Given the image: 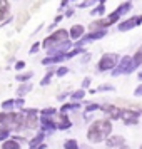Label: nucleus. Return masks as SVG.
Listing matches in <instances>:
<instances>
[{
	"instance_id": "nucleus-14",
	"label": "nucleus",
	"mask_w": 142,
	"mask_h": 149,
	"mask_svg": "<svg viewBox=\"0 0 142 149\" xmlns=\"http://www.w3.org/2000/svg\"><path fill=\"white\" fill-rule=\"evenodd\" d=\"M141 149H142V148H141Z\"/></svg>"
},
{
	"instance_id": "nucleus-7",
	"label": "nucleus",
	"mask_w": 142,
	"mask_h": 149,
	"mask_svg": "<svg viewBox=\"0 0 142 149\" xmlns=\"http://www.w3.org/2000/svg\"><path fill=\"white\" fill-rule=\"evenodd\" d=\"M109 111V114H110V117H114V119H117V117H121V109H117V107H107Z\"/></svg>"
},
{
	"instance_id": "nucleus-9",
	"label": "nucleus",
	"mask_w": 142,
	"mask_h": 149,
	"mask_svg": "<svg viewBox=\"0 0 142 149\" xmlns=\"http://www.w3.org/2000/svg\"><path fill=\"white\" fill-rule=\"evenodd\" d=\"M2 148L3 149H20V146H19L17 142H14V141H8V142H5Z\"/></svg>"
},
{
	"instance_id": "nucleus-3",
	"label": "nucleus",
	"mask_w": 142,
	"mask_h": 149,
	"mask_svg": "<svg viewBox=\"0 0 142 149\" xmlns=\"http://www.w3.org/2000/svg\"><path fill=\"white\" fill-rule=\"evenodd\" d=\"M142 22V15H137V17H132V19H129V20L122 22L121 25H119V30L121 32H125V30H129V29L135 27V25H139Z\"/></svg>"
},
{
	"instance_id": "nucleus-2",
	"label": "nucleus",
	"mask_w": 142,
	"mask_h": 149,
	"mask_svg": "<svg viewBox=\"0 0 142 149\" xmlns=\"http://www.w3.org/2000/svg\"><path fill=\"white\" fill-rule=\"evenodd\" d=\"M115 62H117V55L115 54H107V55H104V57L100 59L99 67H100L102 70H105V69H112L115 65Z\"/></svg>"
},
{
	"instance_id": "nucleus-12",
	"label": "nucleus",
	"mask_w": 142,
	"mask_h": 149,
	"mask_svg": "<svg viewBox=\"0 0 142 149\" xmlns=\"http://www.w3.org/2000/svg\"><path fill=\"white\" fill-rule=\"evenodd\" d=\"M40 47V44H35L34 47H32V50H30V52H37V49Z\"/></svg>"
},
{
	"instance_id": "nucleus-11",
	"label": "nucleus",
	"mask_w": 142,
	"mask_h": 149,
	"mask_svg": "<svg viewBox=\"0 0 142 149\" xmlns=\"http://www.w3.org/2000/svg\"><path fill=\"white\" fill-rule=\"evenodd\" d=\"M135 95H142V86H141V87H137V91H135Z\"/></svg>"
},
{
	"instance_id": "nucleus-4",
	"label": "nucleus",
	"mask_w": 142,
	"mask_h": 149,
	"mask_svg": "<svg viewBox=\"0 0 142 149\" xmlns=\"http://www.w3.org/2000/svg\"><path fill=\"white\" fill-rule=\"evenodd\" d=\"M8 10H10L8 0H0V20H3L5 17H8Z\"/></svg>"
},
{
	"instance_id": "nucleus-8",
	"label": "nucleus",
	"mask_w": 142,
	"mask_h": 149,
	"mask_svg": "<svg viewBox=\"0 0 142 149\" xmlns=\"http://www.w3.org/2000/svg\"><path fill=\"white\" fill-rule=\"evenodd\" d=\"M122 142H124V139L117 136V137H112V139H109V141H107V144H109V146H121Z\"/></svg>"
},
{
	"instance_id": "nucleus-1",
	"label": "nucleus",
	"mask_w": 142,
	"mask_h": 149,
	"mask_svg": "<svg viewBox=\"0 0 142 149\" xmlns=\"http://www.w3.org/2000/svg\"><path fill=\"white\" fill-rule=\"evenodd\" d=\"M110 131H112V126H110L109 121H95L89 129L87 137L90 142H99V141H104L110 134Z\"/></svg>"
},
{
	"instance_id": "nucleus-5",
	"label": "nucleus",
	"mask_w": 142,
	"mask_h": 149,
	"mask_svg": "<svg viewBox=\"0 0 142 149\" xmlns=\"http://www.w3.org/2000/svg\"><path fill=\"white\" fill-rule=\"evenodd\" d=\"M67 30H64V29H60V30H57L54 35H52V40L54 42H64L67 40Z\"/></svg>"
},
{
	"instance_id": "nucleus-6",
	"label": "nucleus",
	"mask_w": 142,
	"mask_h": 149,
	"mask_svg": "<svg viewBox=\"0 0 142 149\" xmlns=\"http://www.w3.org/2000/svg\"><path fill=\"white\" fill-rule=\"evenodd\" d=\"M82 34H84V27L82 25H74V27L70 29V37L72 39H79Z\"/></svg>"
},
{
	"instance_id": "nucleus-10",
	"label": "nucleus",
	"mask_w": 142,
	"mask_h": 149,
	"mask_svg": "<svg viewBox=\"0 0 142 149\" xmlns=\"http://www.w3.org/2000/svg\"><path fill=\"white\" fill-rule=\"evenodd\" d=\"M65 149H79V146H77L75 141H67L65 142Z\"/></svg>"
},
{
	"instance_id": "nucleus-13",
	"label": "nucleus",
	"mask_w": 142,
	"mask_h": 149,
	"mask_svg": "<svg viewBox=\"0 0 142 149\" xmlns=\"http://www.w3.org/2000/svg\"><path fill=\"white\" fill-rule=\"evenodd\" d=\"M65 72H67V69H60V70H59V75H64Z\"/></svg>"
}]
</instances>
